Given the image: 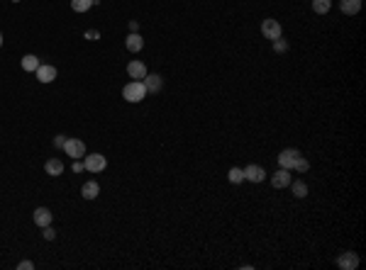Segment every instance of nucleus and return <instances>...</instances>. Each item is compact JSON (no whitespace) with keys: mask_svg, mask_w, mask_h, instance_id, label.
<instances>
[{"mask_svg":"<svg viewBox=\"0 0 366 270\" xmlns=\"http://www.w3.org/2000/svg\"><path fill=\"white\" fill-rule=\"evenodd\" d=\"M122 97H125L127 102H142V100L147 97V88H144V83L142 81L127 83L125 88H122Z\"/></svg>","mask_w":366,"mask_h":270,"instance_id":"obj_1","label":"nucleus"},{"mask_svg":"<svg viewBox=\"0 0 366 270\" xmlns=\"http://www.w3.org/2000/svg\"><path fill=\"white\" fill-rule=\"evenodd\" d=\"M83 166L88 173H96L98 176L100 171H105V166H108V161H105V156L103 153H90V156H85L83 158Z\"/></svg>","mask_w":366,"mask_h":270,"instance_id":"obj_2","label":"nucleus"},{"mask_svg":"<svg viewBox=\"0 0 366 270\" xmlns=\"http://www.w3.org/2000/svg\"><path fill=\"white\" fill-rule=\"evenodd\" d=\"M281 22H279V20H273V17H268V20H264V22H261V34H264V37H266V39H279V37H281Z\"/></svg>","mask_w":366,"mask_h":270,"instance_id":"obj_3","label":"nucleus"},{"mask_svg":"<svg viewBox=\"0 0 366 270\" xmlns=\"http://www.w3.org/2000/svg\"><path fill=\"white\" fill-rule=\"evenodd\" d=\"M64 151L69 153L71 158H81V156H85V144L81 139H66L64 141Z\"/></svg>","mask_w":366,"mask_h":270,"instance_id":"obj_4","label":"nucleus"},{"mask_svg":"<svg viewBox=\"0 0 366 270\" xmlns=\"http://www.w3.org/2000/svg\"><path fill=\"white\" fill-rule=\"evenodd\" d=\"M298 156H300V151L298 149H283L279 153V166L281 168H288V171H293V163L298 161Z\"/></svg>","mask_w":366,"mask_h":270,"instance_id":"obj_5","label":"nucleus"},{"mask_svg":"<svg viewBox=\"0 0 366 270\" xmlns=\"http://www.w3.org/2000/svg\"><path fill=\"white\" fill-rule=\"evenodd\" d=\"M337 265L342 270H356V268H359V253H354V251L342 253V256L337 258Z\"/></svg>","mask_w":366,"mask_h":270,"instance_id":"obj_6","label":"nucleus"},{"mask_svg":"<svg viewBox=\"0 0 366 270\" xmlns=\"http://www.w3.org/2000/svg\"><path fill=\"white\" fill-rule=\"evenodd\" d=\"M271 185H273L276 190L288 188V185H291V171H288V168L276 171V173H273V178H271Z\"/></svg>","mask_w":366,"mask_h":270,"instance_id":"obj_7","label":"nucleus"},{"mask_svg":"<svg viewBox=\"0 0 366 270\" xmlns=\"http://www.w3.org/2000/svg\"><path fill=\"white\" fill-rule=\"evenodd\" d=\"M244 180H252V183H261V180H266V171L261 168V166H247L244 168Z\"/></svg>","mask_w":366,"mask_h":270,"instance_id":"obj_8","label":"nucleus"},{"mask_svg":"<svg viewBox=\"0 0 366 270\" xmlns=\"http://www.w3.org/2000/svg\"><path fill=\"white\" fill-rule=\"evenodd\" d=\"M34 73H37V81L39 83H52L57 78V68L49 66V64H39V68H37Z\"/></svg>","mask_w":366,"mask_h":270,"instance_id":"obj_9","label":"nucleus"},{"mask_svg":"<svg viewBox=\"0 0 366 270\" xmlns=\"http://www.w3.org/2000/svg\"><path fill=\"white\" fill-rule=\"evenodd\" d=\"M127 73H129L132 81H144V76H147V66H144L142 61H129V64H127Z\"/></svg>","mask_w":366,"mask_h":270,"instance_id":"obj_10","label":"nucleus"},{"mask_svg":"<svg viewBox=\"0 0 366 270\" xmlns=\"http://www.w3.org/2000/svg\"><path fill=\"white\" fill-rule=\"evenodd\" d=\"M52 219H54V217H52V212H49L47 207H37V209H34V224H37V227H49Z\"/></svg>","mask_w":366,"mask_h":270,"instance_id":"obj_11","label":"nucleus"},{"mask_svg":"<svg viewBox=\"0 0 366 270\" xmlns=\"http://www.w3.org/2000/svg\"><path fill=\"white\" fill-rule=\"evenodd\" d=\"M125 46H127V51H132V54H137V51H142V46H144V39H142L137 32H132L129 37H127V41H125Z\"/></svg>","mask_w":366,"mask_h":270,"instance_id":"obj_12","label":"nucleus"},{"mask_svg":"<svg viewBox=\"0 0 366 270\" xmlns=\"http://www.w3.org/2000/svg\"><path fill=\"white\" fill-rule=\"evenodd\" d=\"M81 195H83L85 200H96V197L100 195V185L96 183V180H88L83 188H81Z\"/></svg>","mask_w":366,"mask_h":270,"instance_id":"obj_13","label":"nucleus"},{"mask_svg":"<svg viewBox=\"0 0 366 270\" xmlns=\"http://www.w3.org/2000/svg\"><path fill=\"white\" fill-rule=\"evenodd\" d=\"M144 88H147V93H156V90H159V88H161V76H156V73H152V76H149V73H147V76H144Z\"/></svg>","mask_w":366,"mask_h":270,"instance_id":"obj_14","label":"nucleus"},{"mask_svg":"<svg viewBox=\"0 0 366 270\" xmlns=\"http://www.w3.org/2000/svg\"><path fill=\"white\" fill-rule=\"evenodd\" d=\"M44 171H47V176H61L64 173V163L59 161V158H49V161L44 163Z\"/></svg>","mask_w":366,"mask_h":270,"instance_id":"obj_15","label":"nucleus"},{"mask_svg":"<svg viewBox=\"0 0 366 270\" xmlns=\"http://www.w3.org/2000/svg\"><path fill=\"white\" fill-rule=\"evenodd\" d=\"M339 8H342V13L344 15H356L361 10V0H342Z\"/></svg>","mask_w":366,"mask_h":270,"instance_id":"obj_16","label":"nucleus"},{"mask_svg":"<svg viewBox=\"0 0 366 270\" xmlns=\"http://www.w3.org/2000/svg\"><path fill=\"white\" fill-rule=\"evenodd\" d=\"M22 68H25V71H29V73H32V71H37V68H39V59H37L34 54L22 56Z\"/></svg>","mask_w":366,"mask_h":270,"instance_id":"obj_17","label":"nucleus"},{"mask_svg":"<svg viewBox=\"0 0 366 270\" xmlns=\"http://www.w3.org/2000/svg\"><path fill=\"white\" fill-rule=\"evenodd\" d=\"M93 3H96V0H71V8H73L76 13H85V10L93 8Z\"/></svg>","mask_w":366,"mask_h":270,"instance_id":"obj_18","label":"nucleus"},{"mask_svg":"<svg viewBox=\"0 0 366 270\" xmlns=\"http://www.w3.org/2000/svg\"><path fill=\"white\" fill-rule=\"evenodd\" d=\"M330 5H332V0H312V10L317 15H325L330 10Z\"/></svg>","mask_w":366,"mask_h":270,"instance_id":"obj_19","label":"nucleus"},{"mask_svg":"<svg viewBox=\"0 0 366 270\" xmlns=\"http://www.w3.org/2000/svg\"><path fill=\"white\" fill-rule=\"evenodd\" d=\"M227 178H230V183L240 185L242 180H244V171H242V168H230V173H227Z\"/></svg>","mask_w":366,"mask_h":270,"instance_id":"obj_20","label":"nucleus"},{"mask_svg":"<svg viewBox=\"0 0 366 270\" xmlns=\"http://www.w3.org/2000/svg\"><path fill=\"white\" fill-rule=\"evenodd\" d=\"M293 195H296V197H305V195H308V185H305L303 180H296V183H293Z\"/></svg>","mask_w":366,"mask_h":270,"instance_id":"obj_21","label":"nucleus"},{"mask_svg":"<svg viewBox=\"0 0 366 270\" xmlns=\"http://www.w3.org/2000/svg\"><path fill=\"white\" fill-rule=\"evenodd\" d=\"M293 168H296L298 173H305V171H308V168H310V163L305 161V158H303V156H298V161L293 163Z\"/></svg>","mask_w":366,"mask_h":270,"instance_id":"obj_22","label":"nucleus"},{"mask_svg":"<svg viewBox=\"0 0 366 270\" xmlns=\"http://www.w3.org/2000/svg\"><path fill=\"white\" fill-rule=\"evenodd\" d=\"M273 49H276V51H279V54H283V51H286V49H288V44H286V41H283L281 37H279V39H273Z\"/></svg>","mask_w":366,"mask_h":270,"instance_id":"obj_23","label":"nucleus"},{"mask_svg":"<svg viewBox=\"0 0 366 270\" xmlns=\"http://www.w3.org/2000/svg\"><path fill=\"white\" fill-rule=\"evenodd\" d=\"M83 37H85V39H90V41H96V39H100V32H98V29H88Z\"/></svg>","mask_w":366,"mask_h":270,"instance_id":"obj_24","label":"nucleus"},{"mask_svg":"<svg viewBox=\"0 0 366 270\" xmlns=\"http://www.w3.org/2000/svg\"><path fill=\"white\" fill-rule=\"evenodd\" d=\"M54 236H57V231L52 229V227H44V239L47 241H54Z\"/></svg>","mask_w":366,"mask_h":270,"instance_id":"obj_25","label":"nucleus"},{"mask_svg":"<svg viewBox=\"0 0 366 270\" xmlns=\"http://www.w3.org/2000/svg\"><path fill=\"white\" fill-rule=\"evenodd\" d=\"M81 171H85V166L81 158H73V173H81Z\"/></svg>","mask_w":366,"mask_h":270,"instance_id":"obj_26","label":"nucleus"},{"mask_svg":"<svg viewBox=\"0 0 366 270\" xmlns=\"http://www.w3.org/2000/svg\"><path fill=\"white\" fill-rule=\"evenodd\" d=\"M17 268H20V270H34V263H29V260H20V263H17Z\"/></svg>","mask_w":366,"mask_h":270,"instance_id":"obj_27","label":"nucleus"},{"mask_svg":"<svg viewBox=\"0 0 366 270\" xmlns=\"http://www.w3.org/2000/svg\"><path fill=\"white\" fill-rule=\"evenodd\" d=\"M64 141H66V136H64V134H59L57 139H54V146H57V149H59V146L64 149Z\"/></svg>","mask_w":366,"mask_h":270,"instance_id":"obj_28","label":"nucleus"},{"mask_svg":"<svg viewBox=\"0 0 366 270\" xmlns=\"http://www.w3.org/2000/svg\"><path fill=\"white\" fill-rule=\"evenodd\" d=\"M129 29H132V32H137V29H140V25H137V20H132V22H129Z\"/></svg>","mask_w":366,"mask_h":270,"instance_id":"obj_29","label":"nucleus"},{"mask_svg":"<svg viewBox=\"0 0 366 270\" xmlns=\"http://www.w3.org/2000/svg\"><path fill=\"white\" fill-rule=\"evenodd\" d=\"M0 46H3V32H0Z\"/></svg>","mask_w":366,"mask_h":270,"instance_id":"obj_30","label":"nucleus"},{"mask_svg":"<svg viewBox=\"0 0 366 270\" xmlns=\"http://www.w3.org/2000/svg\"><path fill=\"white\" fill-rule=\"evenodd\" d=\"M13 3H20V0H13Z\"/></svg>","mask_w":366,"mask_h":270,"instance_id":"obj_31","label":"nucleus"}]
</instances>
